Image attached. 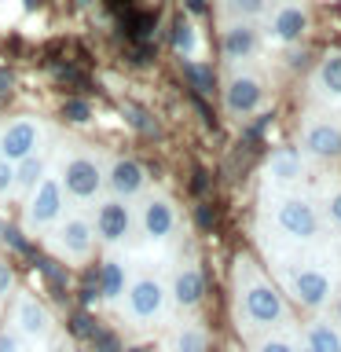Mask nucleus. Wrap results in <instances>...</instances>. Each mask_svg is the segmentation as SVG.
<instances>
[{"label": "nucleus", "instance_id": "obj_1", "mask_svg": "<svg viewBox=\"0 0 341 352\" xmlns=\"http://www.w3.org/2000/svg\"><path fill=\"white\" fill-rule=\"evenodd\" d=\"M242 312H246V319L257 327H275L286 319V305H283V294L275 290L272 283L257 279V283H250L246 297H242Z\"/></svg>", "mask_w": 341, "mask_h": 352}, {"label": "nucleus", "instance_id": "obj_2", "mask_svg": "<svg viewBox=\"0 0 341 352\" xmlns=\"http://www.w3.org/2000/svg\"><path fill=\"white\" fill-rule=\"evenodd\" d=\"M63 191L70 198H96L99 187H103V173H99L96 158H85V154H77V158H70L63 165Z\"/></svg>", "mask_w": 341, "mask_h": 352}, {"label": "nucleus", "instance_id": "obj_3", "mask_svg": "<svg viewBox=\"0 0 341 352\" xmlns=\"http://www.w3.org/2000/svg\"><path fill=\"white\" fill-rule=\"evenodd\" d=\"M275 220H279V228L290 239H316L319 235V213H316L312 202H305V198H286V202H279Z\"/></svg>", "mask_w": 341, "mask_h": 352}, {"label": "nucleus", "instance_id": "obj_4", "mask_svg": "<svg viewBox=\"0 0 341 352\" xmlns=\"http://www.w3.org/2000/svg\"><path fill=\"white\" fill-rule=\"evenodd\" d=\"M63 213V187L59 180H41L33 187L30 202H26V224L30 228H48L52 220H59Z\"/></svg>", "mask_w": 341, "mask_h": 352}, {"label": "nucleus", "instance_id": "obj_5", "mask_svg": "<svg viewBox=\"0 0 341 352\" xmlns=\"http://www.w3.org/2000/svg\"><path fill=\"white\" fill-rule=\"evenodd\" d=\"M37 143H41V129L33 125L30 118H19L0 132V158L19 165L22 158H30V154L37 151Z\"/></svg>", "mask_w": 341, "mask_h": 352}, {"label": "nucleus", "instance_id": "obj_6", "mask_svg": "<svg viewBox=\"0 0 341 352\" xmlns=\"http://www.w3.org/2000/svg\"><path fill=\"white\" fill-rule=\"evenodd\" d=\"M290 290L301 305L323 308L330 301V275L319 268H297V272H290Z\"/></svg>", "mask_w": 341, "mask_h": 352}, {"label": "nucleus", "instance_id": "obj_7", "mask_svg": "<svg viewBox=\"0 0 341 352\" xmlns=\"http://www.w3.org/2000/svg\"><path fill=\"white\" fill-rule=\"evenodd\" d=\"M165 308V290L158 279H136L129 286V316L132 319H154Z\"/></svg>", "mask_w": 341, "mask_h": 352}, {"label": "nucleus", "instance_id": "obj_8", "mask_svg": "<svg viewBox=\"0 0 341 352\" xmlns=\"http://www.w3.org/2000/svg\"><path fill=\"white\" fill-rule=\"evenodd\" d=\"M129 228H132V213H129V206L121 202V198H110V202L99 206L92 231H99V239H103V242H121L129 235Z\"/></svg>", "mask_w": 341, "mask_h": 352}, {"label": "nucleus", "instance_id": "obj_9", "mask_svg": "<svg viewBox=\"0 0 341 352\" xmlns=\"http://www.w3.org/2000/svg\"><path fill=\"white\" fill-rule=\"evenodd\" d=\"M92 239H96V231L85 217H66L59 224V250L74 261H85L92 253Z\"/></svg>", "mask_w": 341, "mask_h": 352}, {"label": "nucleus", "instance_id": "obj_10", "mask_svg": "<svg viewBox=\"0 0 341 352\" xmlns=\"http://www.w3.org/2000/svg\"><path fill=\"white\" fill-rule=\"evenodd\" d=\"M143 184H147V176H143V165H140V162H132V158L114 162V169H110V187H114L118 198L140 195Z\"/></svg>", "mask_w": 341, "mask_h": 352}, {"label": "nucleus", "instance_id": "obj_11", "mask_svg": "<svg viewBox=\"0 0 341 352\" xmlns=\"http://www.w3.org/2000/svg\"><path fill=\"white\" fill-rule=\"evenodd\" d=\"M140 224H143V235L147 239H165L176 224V213H173V206L165 202V198H151V202L143 206Z\"/></svg>", "mask_w": 341, "mask_h": 352}, {"label": "nucleus", "instance_id": "obj_12", "mask_svg": "<svg viewBox=\"0 0 341 352\" xmlns=\"http://www.w3.org/2000/svg\"><path fill=\"white\" fill-rule=\"evenodd\" d=\"M202 294H206L202 272H198V268H180V272H176V279H173L176 305H180V308H195L198 301H202Z\"/></svg>", "mask_w": 341, "mask_h": 352}, {"label": "nucleus", "instance_id": "obj_13", "mask_svg": "<svg viewBox=\"0 0 341 352\" xmlns=\"http://www.w3.org/2000/svg\"><path fill=\"white\" fill-rule=\"evenodd\" d=\"M261 96L264 92L253 77H235V81L228 85V110L231 114H250V110H257Z\"/></svg>", "mask_w": 341, "mask_h": 352}, {"label": "nucleus", "instance_id": "obj_14", "mask_svg": "<svg viewBox=\"0 0 341 352\" xmlns=\"http://www.w3.org/2000/svg\"><path fill=\"white\" fill-rule=\"evenodd\" d=\"M305 147L316 158H338L341 154V129L338 125H312L305 132Z\"/></svg>", "mask_w": 341, "mask_h": 352}, {"label": "nucleus", "instance_id": "obj_15", "mask_svg": "<svg viewBox=\"0 0 341 352\" xmlns=\"http://www.w3.org/2000/svg\"><path fill=\"white\" fill-rule=\"evenodd\" d=\"M19 327H22V334H30V338H44L52 327L48 308L41 301H33V297H22L19 301Z\"/></svg>", "mask_w": 341, "mask_h": 352}, {"label": "nucleus", "instance_id": "obj_16", "mask_svg": "<svg viewBox=\"0 0 341 352\" xmlns=\"http://www.w3.org/2000/svg\"><path fill=\"white\" fill-rule=\"evenodd\" d=\"M96 286H99V297L118 301V297L125 294V264H121V261H107L103 268L96 272Z\"/></svg>", "mask_w": 341, "mask_h": 352}, {"label": "nucleus", "instance_id": "obj_17", "mask_svg": "<svg viewBox=\"0 0 341 352\" xmlns=\"http://www.w3.org/2000/svg\"><path fill=\"white\" fill-rule=\"evenodd\" d=\"M268 176H275V180H283V184L297 180V176H301V154L294 147H279L268 158Z\"/></svg>", "mask_w": 341, "mask_h": 352}, {"label": "nucleus", "instance_id": "obj_18", "mask_svg": "<svg viewBox=\"0 0 341 352\" xmlns=\"http://www.w3.org/2000/svg\"><path fill=\"white\" fill-rule=\"evenodd\" d=\"M33 264H37V272L48 279L55 301H66V286H70V272H66V264L52 261V257H33Z\"/></svg>", "mask_w": 341, "mask_h": 352}, {"label": "nucleus", "instance_id": "obj_19", "mask_svg": "<svg viewBox=\"0 0 341 352\" xmlns=\"http://www.w3.org/2000/svg\"><path fill=\"white\" fill-rule=\"evenodd\" d=\"M253 48H257V33H253L250 26H242V22L224 33V55L228 59H246Z\"/></svg>", "mask_w": 341, "mask_h": 352}, {"label": "nucleus", "instance_id": "obj_20", "mask_svg": "<svg viewBox=\"0 0 341 352\" xmlns=\"http://www.w3.org/2000/svg\"><path fill=\"white\" fill-rule=\"evenodd\" d=\"M308 26V15L301 8H283L279 15H275V37L279 41H297Z\"/></svg>", "mask_w": 341, "mask_h": 352}, {"label": "nucleus", "instance_id": "obj_21", "mask_svg": "<svg viewBox=\"0 0 341 352\" xmlns=\"http://www.w3.org/2000/svg\"><path fill=\"white\" fill-rule=\"evenodd\" d=\"M305 349L308 352H341V334L330 323H316V327H308Z\"/></svg>", "mask_w": 341, "mask_h": 352}, {"label": "nucleus", "instance_id": "obj_22", "mask_svg": "<svg viewBox=\"0 0 341 352\" xmlns=\"http://www.w3.org/2000/svg\"><path fill=\"white\" fill-rule=\"evenodd\" d=\"M184 77H187V85H191L198 96L213 92V85H217L213 66H202V63H184Z\"/></svg>", "mask_w": 341, "mask_h": 352}, {"label": "nucleus", "instance_id": "obj_23", "mask_svg": "<svg viewBox=\"0 0 341 352\" xmlns=\"http://www.w3.org/2000/svg\"><path fill=\"white\" fill-rule=\"evenodd\" d=\"M173 48L184 55V59H191L195 55V48H198V37H195V26L187 22L184 15L173 22Z\"/></svg>", "mask_w": 341, "mask_h": 352}, {"label": "nucleus", "instance_id": "obj_24", "mask_svg": "<svg viewBox=\"0 0 341 352\" xmlns=\"http://www.w3.org/2000/svg\"><path fill=\"white\" fill-rule=\"evenodd\" d=\"M41 173H44L41 158H37V154H30V158H22V162L15 165V184H19V187H37V184H41Z\"/></svg>", "mask_w": 341, "mask_h": 352}, {"label": "nucleus", "instance_id": "obj_25", "mask_svg": "<svg viewBox=\"0 0 341 352\" xmlns=\"http://www.w3.org/2000/svg\"><path fill=\"white\" fill-rule=\"evenodd\" d=\"M125 30H129V37L147 44L151 33H154V15H147V11H132V15H125Z\"/></svg>", "mask_w": 341, "mask_h": 352}, {"label": "nucleus", "instance_id": "obj_26", "mask_svg": "<svg viewBox=\"0 0 341 352\" xmlns=\"http://www.w3.org/2000/svg\"><path fill=\"white\" fill-rule=\"evenodd\" d=\"M319 81L330 96H341V55H327L323 70H319Z\"/></svg>", "mask_w": 341, "mask_h": 352}, {"label": "nucleus", "instance_id": "obj_27", "mask_svg": "<svg viewBox=\"0 0 341 352\" xmlns=\"http://www.w3.org/2000/svg\"><path fill=\"white\" fill-rule=\"evenodd\" d=\"M125 121H129V125L136 129V132H143V136H158V132H162L158 121H154L147 110H140V107H132V103L125 107Z\"/></svg>", "mask_w": 341, "mask_h": 352}, {"label": "nucleus", "instance_id": "obj_28", "mask_svg": "<svg viewBox=\"0 0 341 352\" xmlns=\"http://www.w3.org/2000/svg\"><path fill=\"white\" fill-rule=\"evenodd\" d=\"M206 330L202 327H187L176 334V352H206Z\"/></svg>", "mask_w": 341, "mask_h": 352}, {"label": "nucleus", "instance_id": "obj_29", "mask_svg": "<svg viewBox=\"0 0 341 352\" xmlns=\"http://www.w3.org/2000/svg\"><path fill=\"white\" fill-rule=\"evenodd\" d=\"M96 330H99V327H96V319L88 316L85 308H81V312H74V316H70V334H74V338H81V341H92V334H96Z\"/></svg>", "mask_w": 341, "mask_h": 352}, {"label": "nucleus", "instance_id": "obj_30", "mask_svg": "<svg viewBox=\"0 0 341 352\" xmlns=\"http://www.w3.org/2000/svg\"><path fill=\"white\" fill-rule=\"evenodd\" d=\"M63 118L74 121V125H85V121L92 118V110H88L85 99H70V103H63Z\"/></svg>", "mask_w": 341, "mask_h": 352}, {"label": "nucleus", "instance_id": "obj_31", "mask_svg": "<svg viewBox=\"0 0 341 352\" xmlns=\"http://www.w3.org/2000/svg\"><path fill=\"white\" fill-rule=\"evenodd\" d=\"M92 345H96V352H121V341H118L114 330H96Z\"/></svg>", "mask_w": 341, "mask_h": 352}, {"label": "nucleus", "instance_id": "obj_32", "mask_svg": "<svg viewBox=\"0 0 341 352\" xmlns=\"http://www.w3.org/2000/svg\"><path fill=\"white\" fill-rule=\"evenodd\" d=\"M0 239H4L15 253H33V250H30V242L22 239V231H19V228H0Z\"/></svg>", "mask_w": 341, "mask_h": 352}, {"label": "nucleus", "instance_id": "obj_33", "mask_svg": "<svg viewBox=\"0 0 341 352\" xmlns=\"http://www.w3.org/2000/svg\"><path fill=\"white\" fill-rule=\"evenodd\" d=\"M195 224L202 228V231H213V228H217V209H213V206H206V202H202V206H195Z\"/></svg>", "mask_w": 341, "mask_h": 352}, {"label": "nucleus", "instance_id": "obj_34", "mask_svg": "<svg viewBox=\"0 0 341 352\" xmlns=\"http://www.w3.org/2000/svg\"><path fill=\"white\" fill-rule=\"evenodd\" d=\"M99 301V286H96V272H88L85 275V283H81V305L85 308H92Z\"/></svg>", "mask_w": 341, "mask_h": 352}, {"label": "nucleus", "instance_id": "obj_35", "mask_svg": "<svg viewBox=\"0 0 341 352\" xmlns=\"http://www.w3.org/2000/svg\"><path fill=\"white\" fill-rule=\"evenodd\" d=\"M55 77H59V81H70V85H88V77L81 74V70H74V66H55Z\"/></svg>", "mask_w": 341, "mask_h": 352}, {"label": "nucleus", "instance_id": "obj_36", "mask_svg": "<svg viewBox=\"0 0 341 352\" xmlns=\"http://www.w3.org/2000/svg\"><path fill=\"white\" fill-rule=\"evenodd\" d=\"M11 187H15V165L0 158V195H8Z\"/></svg>", "mask_w": 341, "mask_h": 352}, {"label": "nucleus", "instance_id": "obj_37", "mask_svg": "<svg viewBox=\"0 0 341 352\" xmlns=\"http://www.w3.org/2000/svg\"><path fill=\"white\" fill-rule=\"evenodd\" d=\"M11 286H15V272H11V264L0 261V297H8Z\"/></svg>", "mask_w": 341, "mask_h": 352}, {"label": "nucleus", "instance_id": "obj_38", "mask_svg": "<svg viewBox=\"0 0 341 352\" xmlns=\"http://www.w3.org/2000/svg\"><path fill=\"white\" fill-rule=\"evenodd\" d=\"M257 352H297L290 341H283V338H272V341H261V349Z\"/></svg>", "mask_w": 341, "mask_h": 352}, {"label": "nucleus", "instance_id": "obj_39", "mask_svg": "<svg viewBox=\"0 0 341 352\" xmlns=\"http://www.w3.org/2000/svg\"><path fill=\"white\" fill-rule=\"evenodd\" d=\"M231 8L242 11V15H257V11L264 8V0H231Z\"/></svg>", "mask_w": 341, "mask_h": 352}, {"label": "nucleus", "instance_id": "obj_40", "mask_svg": "<svg viewBox=\"0 0 341 352\" xmlns=\"http://www.w3.org/2000/svg\"><path fill=\"white\" fill-rule=\"evenodd\" d=\"M151 59H154V48H151V44H140V48L132 52V63H136V66H143V63H151Z\"/></svg>", "mask_w": 341, "mask_h": 352}, {"label": "nucleus", "instance_id": "obj_41", "mask_svg": "<svg viewBox=\"0 0 341 352\" xmlns=\"http://www.w3.org/2000/svg\"><path fill=\"white\" fill-rule=\"evenodd\" d=\"M327 213H330V220H334V224H341V191H338V195H330Z\"/></svg>", "mask_w": 341, "mask_h": 352}, {"label": "nucleus", "instance_id": "obj_42", "mask_svg": "<svg viewBox=\"0 0 341 352\" xmlns=\"http://www.w3.org/2000/svg\"><path fill=\"white\" fill-rule=\"evenodd\" d=\"M191 187H195V195H202L206 187H209V173H206V169H195V180H191Z\"/></svg>", "mask_w": 341, "mask_h": 352}, {"label": "nucleus", "instance_id": "obj_43", "mask_svg": "<svg viewBox=\"0 0 341 352\" xmlns=\"http://www.w3.org/2000/svg\"><path fill=\"white\" fill-rule=\"evenodd\" d=\"M0 352H22L15 334H0Z\"/></svg>", "mask_w": 341, "mask_h": 352}, {"label": "nucleus", "instance_id": "obj_44", "mask_svg": "<svg viewBox=\"0 0 341 352\" xmlns=\"http://www.w3.org/2000/svg\"><path fill=\"white\" fill-rule=\"evenodd\" d=\"M11 92V74L8 70H0V99H4Z\"/></svg>", "mask_w": 341, "mask_h": 352}, {"label": "nucleus", "instance_id": "obj_45", "mask_svg": "<svg viewBox=\"0 0 341 352\" xmlns=\"http://www.w3.org/2000/svg\"><path fill=\"white\" fill-rule=\"evenodd\" d=\"M290 66H294V70H297V66H308V55L305 52H294L290 55Z\"/></svg>", "mask_w": 341, "mask_h": 352}, {"label": "nucleus", "instance_id": "obj_46", "mask_svg": "<svg viewBox=\"0 0 341 352\" xmlns=\"http://www.w3.org/2000/svg\"><path fill=\"white\" fill-rule=\"evenodd\" d=\"M187 11H195V15H202V11H206V0H187Z\"/></svg>", "mask_w": 341, "mask_h": 352}, {"label": "nucleus", "instance_id": "obj_47", "mask_svg": "<svg viewBox=\"0 0 341 352\" xmlns=\"http://www.w3.org/2000/svg\"><path fill=\"white\" fill-rule=\"evenodd\" d=\"M52 352H70V345H66V341H55V345H52Z\"/></svg>", "mask_w": 341, "mask_h": 352}, {"label": "nucleus", "instance_id": "obj_48", "mask_svg": "<svg viewBox=\"0 0 341 352\" xmlns=\"http://www.w3.org/2000/svg\"><path fill=\"white\" fill-rule=\"evenodd\" d=\"M41 4V0H26V8H37Z\"/></svg>", "mask_w": 341, "mask_h": 352}, {"label": "nucleus", "instance_id": "obj_49", "mask_svg": "<svg viewBox=\"0 0 341 352\" xmlns=\"http://www.w3.org/2000/svg\"><path fill=\"white\" fill-rule=\"evenodd\" d=\"M121 352H147V349H121Z\"/></svg>", "mask_w": 341, "mask_h": 352}, {"label": "nucleus", "instance_id": "obj_50", "mask_svg": "<svg viewBox=\"0 0 341 352\" xmlns=\"http://www.w3.org/2000/svg\"><path fill=\"white\" fill-rule=\"evenodd\" d=\"M338 319H341V305H338Z\"/></svg>", "mask_w": 341, "mask_h": 352}, {"label": "nucleus", "instance_id": "obj_51", "mask_svg": "<svg viewBox=\"0 0 341 352\" xmlns=\"http://www.w3.org/2000/svg\"><path fill=\"white\" fill-rule=\"evenodd\" d=\"M0 228H4V220H0Z\"/></svg>", "mask_w": 341, "mask_h": 352}, {"label": "nucleus", "instance_id": "obj_52", "mask_svg": "<svg viewBox=\"0 0 341 352\" xmlns=\"http://www.w3.org/2000/svg\"><path fill=\"white\" fill-rule=\"evenodd\" d=\"M305 352H308V349H305Z\"/></svg>", "mask_w": 341, "mask_h": 352}]
</instances>
